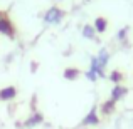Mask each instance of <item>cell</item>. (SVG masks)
I'll return each mask as SVG.
<instances>
[{
    "mask_svg": "<svg viewBox=\"0 0 133 129\" xmlns=\"http://www.w3.org/2000/svg\"><path fill=\"white\" fill-rule=\"evenodd\" d=\"M45 22H49V24H52V22H59L61 20V10L59 9H51L47 13H45Z\"/></svg>",
    "mask_w": 133,
    "mask_h": 129,
    "instance_id": "6da1fadb",
    "label": "cell"
},
{
    "mask_svg": "<svg viewBox=\"0 0 133 129\" xmlns=\"http://www.w3.org/2000/svg\"><path fill=\"white\" fill-rule=\"evenodd\" d=\"M0 32H2V34H5V35H9V37H12V35H14L12 25H10V22H9V20L0 19Z\"/></svg>",
    "mask_w": 133,
    "mask_h": 129,
    "instance_id": "7a4b0ae2",
    "label": "cell"
},
{
    "mask_svg": "<svg viewBox=\"0 0 133 129\" xmlns=\"http://www.w3.org/2000/svg\"><path fill=\"white\" fill-rule=\"evenodd\" d=\"M125 94H127V89H125V87H121V86H116L113 89V92H111V101H115V102H116V101H120Z\"/></svg>",
    "mask_w": 133,
    "mask_h": 129,
    "instance_id": "3957f363",
    "label": "cell"
},
{
    "mask_svg": "<svg viewBox=\"0 0 133 129\" xmlns=\"http://www.w3.org/2000/svg\"><path fill=\"white\" fill-rule=\"evenodd\" d=\"M15 97V89L14 87H7V89L0 90V99H12Z\"/></svg>",
    "mask_w": 133,
    "mask_h": 129,
    "instance_id": "277c9868",
    "label": "cell"
},
{
    "mask_svg": "<svg viewBox=\"0 0 133 129\" xmlns=\"http://www.w3.org/2000/svg\"><path fill=\"white\" fill-rule=\"evenodd\" d=\"M84 124H98V116H96V109H93L91 112L86 116V119L83 121Z\"/></svg>",
    "mask_w": 133,
    "mask_h": 129,
    "instance_id": "5b68a950",
    "label": "cell"
},
{
    "mask_svg": "<svg viewBox=\"0 0 133 129\" xmlns=\"http://www.w3.org/2000/svg\"><path fill=\"white\" fill-rule=\"evenodd\" d=\"M96 59H98V62H99V65L104 69V65L108 64V59H110V55H108L106 50H101V52H99V57H96Z\"/></svg>",
    "mask_w": 133,
    "mask_h": 129,
    "instance_id": "8992f818",
    "label": "cell"
},
{
    "mask_svg": "<svg viewBox=\"0 0 133 129\" xmlns=\"http://www.w3.org/2000/svg\"><path fill=\"white\" fill-rule=\"evenodd\" d=\"M94 29L98 30V32H104L106 30V20L104 19H96V22H94Z\"/></svg>",
    "mask_w": 133,
    "mask_h": 129,
    "instance_id": "52a82bcc",
    "label": "cell"
},
{
    "mask_svg": "<svg viewBox=\"0 0 133 129\" xmlns=\"http://www.w3.org/2000/svg\"><path fill=\"white\" fill-rule=\"evenodd\" d=\"M83 35H84L86 39H93L94 37V29L91 25H86L84 29H83Z\"/></svg>",
    "mask_w": 133,
    "mask_h": 129,
    "instance_id": "ba28073f",
    "label": "cell"
},
{
    "mask_svg": "<svg viewBox=\"0 0 133 129\" xmlns=\"http://www.w3.org/2000/svg\"><path fill=\"white\" fill-rule=\"evenodd\" d=\"M78 74H79V72L76 71V69H68V71L64 72V75H66L68 79H74V77H78Z\"/></svg>",
    "mask_w": 133,
    "mask_h": 129,
    "instance_id": "9c48e42d",
    "label": "cell"
},
{
    "mask_svg": "<svg viewBox=\"0 0 133 129\" xmlns=\"http://www.w3.org/2000/svg\"><path fill=\"white\" fill-rule=\"evenodd\" d=\"M113 104H115V101H108V102L104 104V107H103V112L104 114L111 112V111H113Z\"/></svg>",
    "mask_w": 133,
    "mask_h": 129,
    "instance_id": "30bf717a",
    "label": "cell"
},
{
    "mask_svg": "<svg viewBox=\"0 0 133 129\" xmlns=\"http://www.w3.org/2000/svg\"><path fill=\"white\" fill-rule=\"evenodd\" d=\"M110 77H111V81H113V82H120L121 81V74H120V72H111Z\"/></svg>",
    "mask_w": 133,
    "mask_h": 129,
    "instance_id": "8fae6325",
    "label": "cell"
},
{
    "mask_svg": "<svg viewBox=\"0 0 133 129\" xmlns=\"http://www.w3.org/2000/svg\"><path fill=\"white\" fill-rule=\"evenodd\" d=\"M86 75H88V79H89V81H96V74H94L93 71H89Z\"/></svg>",
    "mask_w": 133,
    "mask_h": 129,
    "instance_id": "7c38bea8",
    "label": "cell"
},
{
    "mask_svg": "<svg viewBox=\"0 0 133 129\" xmlns=\"http://www.w3.org/2000/svg\"><path fill=\"white\" fill-rule=\"evenodd\" d=\"M39 121H41V116H36L32 121H30V123H27V124H36V123H39Z\"/></svg>",
    "mask_w": 133,
    "mask_h": 129,
    "instance_id": "4fadbf2b",
    "label": "cell"
},
{
    "mask_svg": "<svg viewBox=\"0 0 133 129\" xmlns=\"http://www.w3.org/2000/svg\"><path fill=\"white\" fill-rule=\"evenodd\" d=\"M125 34H127V29H123V30H120V34H118V37H120L121 40H123V37H125Z\"/></svg>",
    "mask_w": 133,
    "mask_h": 129,
    "instance_id": "5bb4252c",
    "label": "cell"
}]
</instances>
